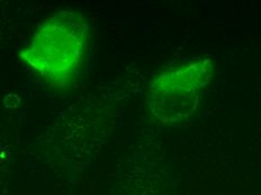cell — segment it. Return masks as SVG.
<instances>
[{
  "label": "cell",
  "mask_w": 261,
  "mask_h": 195,
  "mask_svg": "<svg viewBox=\"0 0 261 195\" xmlns=\"http://www.w3.org/2000/svg\"><path fill=\"white\" fill-rule=\"evenodd\" d=\"M86 46L87 26L83 16L62 12L40 26L20 56L43 78L62 84L79 71Z\"/></svg>",
  "instance_id": "cell-1"
}]
</instances>
